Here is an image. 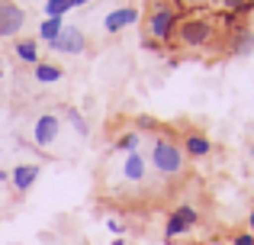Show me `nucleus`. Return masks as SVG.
<instances>
[{
  "instance_id": "nucleus-1",
  "label": "nucleus",
  "mask_w": 254,
  "mask_h": 245,
  "mask_svg": "<svg viewBox=\"0 0 254 245\" xmlns=\"http://www.w3.org/2000/svg\"><path fill=\"white\" fill-rule=\"evenodd\" d=\"M177 23H180L177 6H171V0H155L148 19H145V42H148V45L171 42L174 32H177Z\"/></svg>"
},
{
  "instance_id": "nucleus-2",
  "label": "nucleus",
  "mask_w": 254,
  "mask_h": 245,
  "mask_svg": "<svg viewBox=\"0 0 254 245\" xmlns=\"http://www.w3.org/2000/svg\"><path fill=\"white\" fill-rule=\"evenodd\" d=\"M148 158H151V168H155L161 177H177V174H184V168H187L184 149H180L174 139H168V136H158L155 139Z\"/></svg>"
},
{
  "instance_id": "nucleus-3",
  "label": "nucleus",
  "mask_w": 254,
  "mask_h": 245,
  "mask_svg": "<svg viewBox=\"0 0 254 245\" xmlns=\"http://www.w3.org/2000/svg\"><path fill=\"white\" fill-rule=\"evenodd\" d=\"M212 36H216V23L206 16H190V19H180L177 23V32H174V39H177L180 45H187V49H199V45H209Z\"/></svg>"
},
{
  "instance_id": "nucleus-4",
  "label": "nucleus",
  "mask_w": 254,
  "mask_h": 245,
  "mask_svg": "<svg viewBox=\"0 0 254 245\" xmlns=\"http://www.w3.org/2000/svg\"><path fill=\"white\" fill-rule=\"evenodd\" d=\"M26 26V10L13 0H0V39H13Z\"/></svg>"
},
{
  "instance_id": "nucleus-5",
  "label": "nucleus",
  "mask_w": 254,
  "mask_h": 245,
  "mask_svg": "<svg viewBox=\"0 0 254 245\" xmlns=\"http://www.w3.org/2000/svg\"><path fill=\"white\" fill-rule=\"evenodd\" d=\"M58 132H62V120H58L55 113H42L36 116V123H32V142L39 145V149H52L58 139Z\"/></svg>"
},
{
  "instance_id": "nucleus-6",
  "label": "nucleus",
  "mask_w": 254,
  "mask_h": 245,
  "mask_svg": "<svg viewBox=\"0 0 254 245\" xmlns=\"http://www.w3.org/2000/svg\"><path fill=\"white\" fill-rule=\"evenodd\" d=\"M87 49V36L81 32V26H64L62 36L52 42V52H64V55H81Z\"/></svg>"
},
{
  "instance_id": "nucleus-7",
  "label": "nucleus",
  "mask_w": 254,
  "mask_h": 245,
  "mask_svg": "<svg viewBox=\"0 0 254 245\" xmlns=\"http://www.w3.org/2000/svg\"><path fill=\"white\" fill-rule=\"evenodd\" d=\"M135 23H138V10H135V6H116V10L106 13L103 29L110 32V36H116V32L129 29V26H135Z\"/></svg>"
},
{
  "instance_id": "nucleus-8",
  "label": "nucleus",
  "mask_w": 254,
  "mask_h": 245,
  "mask_svg": "<svg viewBox=\"0 0 254 245\" xmlns=\"http://www.w3.org/2000/svg\"><path fill=\"white\" fill-rule=\"evenodd\" d=\"M39 164H16V168L10 171V184L16 194H29V187L39 181Z\"/></svg>"
},
{
  "instance_id": "nucleus-9",
  "label": "nucleus",
  "mask_w": 254,
  "mask_h": 245,
  "mask_svg": "<svg viewBox=\"0 0 254 245\" xmlns=\"http://www.w3.org/2000/svg\"><path fill=\"white\" fill-rule=\"evenodd\" d=\"M123 177L132 184H142L145 177H148V162H145V155H138V152H126L123 158Z\"/></svg>"
},
{
  "instance_id": "nucleus-10",
  "label": "nucleus",
  "mask_w": 254,
  "mask_h": 245,
  "mask_svg": "<svg viewBox=\"0 0 254 245\" xmlns=\"http://www.w3.org/2000/svg\"><path fill=\"white\" fill-rule=\"evenodd\" d=\"M209 152H212V142L203 132H187L184 136V155L187 158H206Z\"/></svg>"
},
{
  "instance_id": "nucleus-11",
  "label": "nucleus",
  "mask_w": 254,
  "mask_h": 245,
  "mask_svg": "<svg viewBox=\"0 0 254 245\" xmlns=\"http://www.w3.org/2000/svg\"><path fill=\"white\" fill-rule=\"evenodd\" d=\"M62 78H64V68L55 65V62L32 65V81H39V84H55V81H62Z\"/></svg>"
},
{
  "instance_id": "nucleus-12",
  "label": "nucleus",
  "mask_w": 254,
  "mask_h": 245,
  "mask_svg": "<svg viewBox=\"0 0 254 245\" xmlns=\"http://www.w3.org/2000/svg\"><path fill=\"white\" fill-rule=\"evenodd\" d=\"M16 58L23 65H39V39H19L16 42Z\"/></svg>"
},
{
  "instance_id": "nucleus-13",
  "label": "nucleus",
  "mask_w": 254,
  "mask_h": 245,
  "mask_svg": "<svg viewBox=\"0 0 254 245\" xmlns=\"http://www.w3.org/2000/svg\"><path fill=\"white\" fill-rule=\"evenodd\" d=\"M62 29H64V19H45V23L39 26V36H36V39H39V42H49V45H52L58 36H62Z\"/></svg>"
},
{
  "instance_id": "nucleus-14",
  "label": "nucleus",
  "mask_w": 254,
  "mask_h": 245,
  "mask_svg": "<svg viewBox=\"0 0 254 245\" xmlns=\"http://www.w3.org/2000/svg\"><path fill=\"white\" fill-rule=\"evenodd\" d=\"M42 10H45V19H64V13L71 10V3L68 0H45Z\"/></svg>"
},
{
  "instance_id": "nucleus-15",
  "label": "nucleus",
  "mask_w": 254,
  "mask_h": 245,
  "mask_svg": "<svg viewBox=\"0 0 254 245\" xmlns=\"http://www.w3.org/2000/svg\"><path fill=\"white\" fill-rule=\"evenodd\" d=\"M171 213L177 216L180 223H187V226H190V229H193V226H196V223H199V213H196V210L190 207V203H180V207H174Z\"/></svg>"
},
{
  "instance_id": "nucleus-16",
  "label": "nucleus",
  "mask_w": 254,
  "mask_h": 245,
  "mask_svg": "<svg viewBox=\"0 0 254 245\" xmlns=\"http://www.w3.org/2000/svg\"><path fill=\"white\" fill-rule=\"evenodd\" d=\"M138 132L135 129H129V132H123V136L116 139V152H138Z\"/></svg>"
},
{
  "instance_id": "nucleus-17",
  "label": "nucleus",
  "mask_w": 254,
  "mask_h": 245,
  "mask_svg": "<svg viewBox=\"0 0 254 245\" xmlns=\"http://www.w3.org/2000/svg\"><path fill=\"white\" fill-rule=\"evenodd\" d=\"M64 120H68L71 126H74V129H77V136H87V132H90V126H87V120H84V116L81 113H77V110H64Z\"/></svg>"
},
{
  "instance_id": "nucleus-18",
  "label": "nucleus",
  "mask_w": 254,
  "mask_h": 245,
  "mask_svg": "<svg viewBox=\"0 0 254 245\" xmlns=\"http://www.w3.org/2000/svg\"><path fill=\"white\" fill-rule=\"evenodd\" d=\"M187 229H190V226H187V223H180L177 216L171 213V216H168V226H164V236H168V239H177V236H184Z\"/></svg>"
},
{
  "instance_id": "nucleus-19",
  "label": "nucleus",
  "mask_w": 254,
  "mask_h": 245,
  "mask_svg": "<svg viewBox=\"0 0 254 245\" xmlns=\"http://www.w3.org/2000/svg\"><path fill=\"white\" fill-rule=\"evenodd\" d=\"M219 3H222L225 13H238V16H242V10H245V3H248V0H219Z\"/></svg>"
},
{
  "instance_id": "nucleus-20",
  "label": "nucleus",
  "mask_w": 254,
  "mask_h": 245,
  "mask_svg": "<svg viewBox=\"0 0 254 245\" xmlns=\"http://www.w3.org/2000/svg\"><path fill=\"white\" fill-rule=\"evenodd\" d=\"M235 245H254V233H238L235 236Z\"/></svg>"
},
{
  "instance_id": "nucleus-21",
  "label": "nucleus",
  "mask_w": 254,
  "mask_h": 245,
  "mask_svg": "<svg viewBox=\"0 0 254 245\" xmlns=\"http://www.w3.org/2000/svg\"><path fill=\"white\" fill-rule=\"evenodd\" d=\"M106 226H110V229H113V233H123V223H119V220H116V216H110V220H106Z\"/></svg>"
},
{
  "instance_id": "nucleus-22",
  "label": "nucleus",
  "mask_w": 254,
  "mask_h": 245,
  "mask_svg": "<svg viewBox=\"0 0 254 245\" xmlns=\"http://www.w3.org/2000/svg\"><path fill=\"white\" fill-rule=\"evenodd\" d=\"M71 3V10H74V6H84V3H90V0H68Z\"/></svg>"
},
{
  "instance_id": "nucleus-23",
  "label": "nucleus",
  "mask_w": 254,
  "mask_h": 245,
  "mask_svg": "<svg viewBox=\"0 0 254 245\" xmlns=\"http://www.w3.org/2000/svg\"><path fill=\"white\" fill-rule=\"evenodd\" d=\"M248 226H251V233H254V210H251V216H248Z\"/></svg>"
},
{
  "instance_id": "nucleus-24",
  "label": "nucleus",
  "mask_w": 254,
  "mask_h": 245,
  "mask_svg": "<svg viewBox=\"0 0 254 245\" xmlns=\"http://www.w3.org/2000/svg\"><path fill=\"white\" fill-rule=\"evenodd\" d=\"M113 245H126V239H116V242H113Z\"/></svg>"
}]
</instances>
